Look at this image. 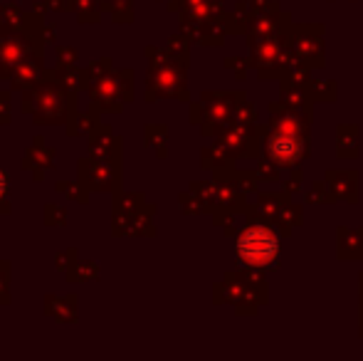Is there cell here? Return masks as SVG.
<instances>
[{
    "instance_id": "cell-31",
    "label": "cell",
    "mask_w": 363,
    "mask_h": 361,
    "mask_svg": "<svg viewBox=\"0 0 363 361\" xmlns=\"http://www.w3.org/2000/svg\"><path fill=\"white\" fill-rule=\"evenodd\" d=\"M0 213L3 216L13 213V206H10V198H8V174L3 171V166H0Z\"/></svg>"
},
{
    "instance_id": "cell-17",
    "label": "cell",
    "mask_w": 363,
    "mask_h": 361,
    "mask_svg": "<svg viewBox=\"0 0 363 361\" xmlns=\"http://www.w3.org/2000/svg\"><path fill=\"white\" fill-rule=\"evenodd\" d=\"M296 45H299V57L304 60V62H314L316 65H324V40L319 38V35H301L299 40H296Z\"/></svg>"
},
{
    "instance_id": "cell-2",
    "label": "cell",
    "mask_w": 363,
    "mask_h": 361,
    "mask_svg": "<svg viewBox=\"0 0 363 361\" xmlns=\"http://www.w3.org/2000/svg\"><path fill=\"white\" fill-rule=\"evenodd\" d=\"M20 94H23L20 109L33 116V124L65 126V134L72 136L74 119L79 114V91L67 89L57 79L40 77Z\"/></svg>"
},
{
    "instance_id": "cell-15",
    "label": "cell",
    "mask_w": 363,
    "mask_h": 361,
    "mask_svg": "<svg viewBox=\"0 0 363 361\" xmlns=\"http://www.w3.org/2000/svg\"><path fill=\"white\" fill-rule=\"evenodd\" d=\"M326 186H329L331 191V198L334 196H341L346 198V201L354 203L356 201V174L354 171H329V176H326Z\"/></svg>"
},
{
    "instance_id": "cell-34",
    "label": "cell",
    "mask_w": 363,
    "mask_h": 361,
    "mask_svg": "<svg viewBox=\"0 0 363 361\" xmlns=\"http://www.w3.org/2000/svg\"><path fill=\"white\" fill-rule=\"evenodd\" d=\"M3 25H5V20H3V3H0V30H3Z\"/></svg>"
},
{
    "instance_id": "cell-35",
    "label": "cell",
    "mask_w": 363,
    "mask_h": 361,
    "mask_svg": "<svg viewBox=\"0 0 363 361\" xmlns=\"http://www.w3.org/2000/svg\"><path fill=\"white\" fill-rule=\"evenodd\" d=\"M361 337H363V304H361Z\"/></svg>"
},
{
    "instance_id": "cell-27",
    "label": "cell",
    "mask_w": 363,
    "mask_h": 361,
    "mask_svg": "<svg viewBox=\"0 0 363 361\" xmlns=\"http://www.w3.org/2000/svg\"><path fill=\"white\" fill-rule=\"evenodd\" d=\"M111 70H114V62H111V57H99V60H91L89 67H86V72H89L91 79H101V77H106Z\"/></svg>"
},
{
    "instance_id": "cell-5",
    "label": "cell",
    "mask_w": 363,
    "mask_h": 361,
    "mask_svg": "<svg viewBox=\"0 0 363 361\" xmlns=\"http://www.w3.org/2000/svg\"><path fill=\"white\" fill-rule=\"evenodd\" d=\"M134 79L136 74L129 67L111 70L106 77L91 79L89 89H86L89 109L96 111V114H121L126 101H134L136 96Z\"/></svg>"
},
{
    "instance_id": "cell-6",
    "label": "cell",
    "mask_w": 363,
    "mask_h": 361,
    "mask_svg": "<svg viewBox=\"0 0 363 361\" xmlns=\"http://www.w3.org/2000/svg\"><path fill=\"white\" fill-rule=\"evenodd\" d=\"M43 25L45 18H38L25 28L0 30V72L30 57H45Z\"/></svg>"
},
{
    "instance_id": "cell-37",
    "label": "cell",
    "mask_w": 363,
    "mask_h": 361,
    "mask_svg": "<svg viewBox=\"0 0 363 361\" xmlns=\"http://www.w3.org/2000/svg\"><path fill=\"white\" fill-rule=\"evenodd\" d=\"M0 216H3V213H0Z\"/></svg>"
},
{
    "instance_id": "cell-20",
    "label": "cell",
    "mask_w": 363,
    "mask_h": 361,
    "mask_svg": "<svg viewBox=\"0 0 363 361\" xmlns=\"http://www.w3.org/2000/svg\"><path fill=\"white\" fill-rule=\"evenodd\" d=\"M104 13V0H74V15L82 25L99 23Z\"/></svg>"
},
{
    "instance_id": "cell-24",
    "label": "cell",
    "mask_w": 363,
    "mask_h": 361,
    "mask_svg": "<svg viewBox=\"0 0 363 361\" xmlns=\"http://www.w3.org/2000/svg\"><path fill=\"white\" fill-rule=\"evenodd\" d=\"M43 223L50 228H65L67 226V208L60 203H48L43 208Z\"/></svg>"
},
{
    "instance_id": "cell-9",
    "label": "cell",
    "mask_w": 363,
    "mask_h": 361,
    "mask_svg": "<svg viewBox=\"0 0 363 361\" xmlns=\"http://www.w3.org/2000/svg\"><path fill=\"white\" fill-rule=\"evenodd\" d=\"M55 161H57V151H55L52 146L45 141V136H35L33 144L25 149L23 161H20V169L30 171L33 181L40 183L45 179V174H48V171H52L55 166H57Z\"/></svg>"
},
{
    "instance_id": "cell-26",
    "label": "cell",
    "mask_w": 363,
    "mask_h": 361,
    "mask_svg": "<svg viewBox=\"0 0 363 361\" xmlns=\"http://www.w3.org/2000/svg\"><path fill=\"white\" fill-rule=\"evenodd\" d=\"M10 274H13V267H10L8 260H0V307L10 304Z\"/></svg>"
},
{
    "instance_id": "cell-10",
    "label": "cell",
    "mask_w": 363,
    "mask_h": 361,
    "mask_svg": "<svg viewBox=\"0 0 363 361\" xmlns=\"http://www.w3.org/2000/svg\"><path fill=\"white\" fill-rule=\"evenodd\" d=\"M153 216H156V206H151V203H146L141 211L131 213V216H111V235L116 238L156 235Z\"/></svg>"
},
{
    "instance_id": "cell-4",
    "label": "cell",
    "mask_w": 363,
    "mask_h": 361,
    "mask_svg": "<svg viewBox=\"0 0 363 361\" xmlns=\"http://www.w3.org/2000/svg\"><path fill=\"white\" fill-rule=\"evenodd\" d=\"M235 255L245 270H272L279 257V238L264 221H250L235 240Z\"/></svg>"
},
{
    "instance_id": "cell-28",
    "label": "cell",
    "mask_w": 363,
    "mask_h": 361,
    "mask_svg": "<svg viewBox=\"0 0 363 361\" xmlns=\"http://www.w3.org/2000/svg\"><path fill=\"white\" fill-rule=\"evenodd\" d=\"M13 89H0V126H8L13 119Z\"/></svg>"
},
{
    "instance_id": "cell-23",
    "label": "cell",
    "mask_w": 363,
    "mask_h": 361,
    "mask_svg": "<svg viewBox=\"0 0 363 361\" xmlns=\"http://www.w3.org/2000/svg\"><path fill=\"white\" fill-rule=\"evenodd\" d=\"M101 114H96V111L86 109V111H79L74 119V129H72V136H89L91 131H94V126L99 124Z\"/></svg>"
},
{
    "instance_id": "cell-22",
    "label": "cell",
    "mask_w": 363,
    "mask_h": 361,
    "mask_svg": "<svg viewBox=\"0 0 363 361\" xmlns=\"http://www.w3.org/2000/svg\"><path fill=\"white\" fill-rule=\"evenodd\" d=\"M166 144H168V129L161 124H148L146 126V146L156 149L158 159H166Z\"/></svg>"
},
{
    "instance_id": "cell-3",
    "label": "cell",
    "mask_w": 363,
    "mask_h": 361,
    "mask_svg": "<svg viewBox=\"0 0 363 361\" xmlns=\"http://www.w3.org/2000/svg\"><path fill=\"white\" fill-rule=\"evenodd\" d=\"M148 57V74H146V101L156 99H188L186 87V70L188 57L171 52V50L146 48Z\"/></svg>"
},
{
    "instance_id": "cell-30",
    "label": "cell",
    "mask_w": 363,
    "mask_h": 361,
    "mask_svg": "<svg viewBox=\"0 0 363 361\" xmlns=\"http://www.w3.org/2000/svg\"><path fill=\"white\" fill-rule=\"evenodd\" d=\"M77 257H79V250L77 248H67V250H60L57 255H55V267L57 270H67L72 262H77Z\"/></svg>"
},
{
    "instance_id": "cell-25",
    "label": "cell",
    "mask_w": 363,
    "mask_h": 361,
    "mask_svg": "<svg viewBox=\"0 0 363 361\" xmlns=\"http://www.w3.org/2000/svg\"><path fill=\"white\" fill-rule=\"evenodd\" d=\"M181 211L186 213V216H196V213H208V208L196 193L188 191V193H181Z\"/></svg>"
},
{
    "instance_id": "cell-14",
    "label": "cell",
    "mask_w": 363,
    "mask_h": 361,
    "mask_svg": "<svg viewBox=\"0 0 363 361\" xmlns=\"http://www.w3.org/2000/svg\"><path fill=\"white\" fill-rule=\"evenodd\" d=\"M43 77H50V79H57L60 84H65L67 89H77V91H86L91 84V77L86 70L77 67H62V65H55V67H45L43 70Z\"/></svg>"
},
{
    "instance_id": "cell-11",
    "label": "cell",
    "mask_w": 363,
    "mask_h": 361,
    "mask_svg": "<svg viewBox=\"0 0 363 361\" xmlns=\"http://www.w3.org/2000/svg\"><path fill=\"white\" fill-rule=\"evenodd\" d=\"M121 151H124L121 136L114 134V131L106 124H101V121L94 126V131L86 136V156H91V159H101V161L121 159Z\"/></svg>"
},
{
    "instance_id": "cell-21",
    "label": "cell",
    "mask_w": 363,
    "mask_h": 361,
    "mask_svg": "<svg viewBox=\"0 0 363 361\" xmlns=\"http://www.w3.org/2000/svg\"><path fill=\"white\" fill-rule=\"evenodd\" d=\"M55 188H57V193H62L67 201L82 203V206H86V203H89L91 191L79 179H77V181H57V183H55Z\"/></svg>"
},
{
    "instance_id": "cell-13",
    "label": "cell",
    "mask_w": 363,
    "mask_h": 361,
    "mask_svg": "<svg viewBox=\"0 0 363 361\" xmlns=\"http://www.w3.org/2000/svg\"><path fill=\"white\" fill-rule=\"evenodd\" d=\"M43 314L55 319L57 324H77V319H79V299H77V294H65V297L45 294Z\"/></svg>"
},
{
    "instance_id": "cell-19",
    "label": "cell",
    "mask_w": 363,
    "mask_h": 361,
    "mask_svg": "<svg viewBox=\"0 0 363 361\" xmlns=\"http://www.w3.org/2000/svg\"><path fill=\"white\" fill-rule=\"evenodd\" d=\"M67 282H91L99 277V265L94 260H77L65 270Z\"/></svg>"
},
{
    "instance_id": "cell-29",
    "label": "cell",
    "mask_w": 363,
    "mask_h": 361,
    "mask_svg": "<svg viewBox=\"0 0 363 361\" xmlns=\"http://www.w3.org/2000/svg\"><path fill=\"white\" fill-rule=\"evenodd\" d=\"M55 57H57V65H62V67H72L79 60V52H77V48L60 45V48H55Z\"/></svg>"
},
{
    "instance_id": "cell-33",
    "label": "cell",
    "mask_w": 363,
    "mask_h": 361,
    "mask_svg": "<svg viewBox=\"0 0 363 361\" xmlns=\"http://www.w3.org/2000/svg\"><path fill=\"white\" fill-rule=\"evenodd\" d=\"M43 40H45V45H55L57 43V30H55L52 25L45 23L43 25Z\"/></svg>"
},
{
    "instance_id": "cell-18",
    "label": "cell",
    "mask_w": 363,
    "mask_h": 361,
    "mask_svg": "<svg viewBox=\"0 0 363 361\" xmlns=\"http://www.w3.org/2000/svg\"><path fill=\"white\" fill-rule=\"evenodd\" d=\"M136 0H104V13L111 15L114 23H134L136 18Z\"/></svg>"
},
{
    "instance_id": "cell-8",
    "label": "cell",
    "mask_w": 363,
    "mask_h": 361,
    "mask_svg": "<svg viewBox=\"0 0 363 361\" xmlns=\"http://www.w3.org/2000/svg\"><path fill=\"white\" fill-rule=\"evenodd\" d=\"M77 179L91 193H119L121 191V159H84L77 161Z\"/></svg>"
},
{
    "instance_id": "cell-32",
    "label": "cell",
    "mask_w": 363,
    "mask_h": 361,
    "mask_svg": "<svg viewBox=\"0 0 363 361\" xmlns=\"http://www.w3.org/2000/svg\"><path fill=\"white\" fill-rule=\"evenodd\" d=\"M45 5L55 13H74V0H45Z\"/></svg>"
},
{
    "instance_id": "cell-12",
    "label": "cell",
    "mask_w": 363,
    "mask_h": 361,
    "mask_svg": "<svg viewBox=\"0 0 363 361\" xmlns=\"http://www.w3.org/2000/svg\"><path fill=\"white\" fill-rule=\"evenodd\" d=\"M43 70H45V57H30V60H25V62L3 70L0 79L8 82L13 91H23L43 77Z\"/></svg>"
},
{
    "instance_id": "cell-36",
    "label": "cell",
    "mask_w": 363,
    "mask_h": 361,
    "mask_svg": "<svg viewBox=\"0 0 363 361\" xmlns=\"http://www.w3.org/2000/svg\"><path fill=\"white\" fill-rule=\"evenodd\" d=\"M361 294H363V274H361Z\"/></svg>"
},
{
    "instance_id": "cell-1",
    "label": "cell",
    "mask_w": 363,
    "mask_h": 361,
    "mask_svg": "<svg viewBox=\"0 0 363 361\" xmlns=\"http://www.w3.org/2000/svg\"><path fill=\"white\" fill-rule=\"evenodd\" d=\"M264 156L279 169H296L309 156V114L301 116V109H289L279 104L272 106V119L262 136Z\"/></svg>"
},
{
    "instance_id": "cell-7",
    "label": "cell",
    "mask_w": 363,
    "mask_h": 361,
    "mask_svg": "<svg viewBox=\"0 0 363 361\" xmlns=\"http://www.w3.org/2000/svg\"><path fill=\"white\" fill-rule=\"evenodd\" d=\"M240 96V94H235ZM233 94H220V91H208L203 94V99L198 104H191V121L201 126V131L206 136L220 134V129L230 124L235 109L240 104H233Z\"/></svg>"
},
{
    "instance_id": "cell-16",
    "label": "cell",
    "mask_w": 363,
    "mask_h": 361,
    "mask_svg": "<svg viewBox=\"0 0 363 361\" xmlns=\"http://www.w3.org/2000/svg\"><path fill=\"white\" fill-rule=\"evenodd\" d=\"M146 206V196L141 191H119L114 193V203H111V216H131V213L141 211Z\"/></svg>"
}]
</instances>
